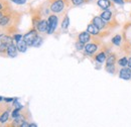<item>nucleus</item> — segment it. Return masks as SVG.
Segmentation results:
<instances>
[{
  "mask_svg": "<svg viewBox=\"0 0 131 127\" xmlns=\"http://www.w3.org/2000/svg\"><path fill=\"white\" fill-rule=\"evenodd\" d=\"M67 2H68V0H50L49 9H50V11H52L54 13L62 12L64 10V8L67 6Z\"/></svg>",
  "mask_w": 131,
  "mask_h": 127,
  "instance_id": "f257e3e1",
  "label": "nucleus"
},
{
  "mask_svg": "<svg viewBox=\"0 0 131 127\" xmlns=\"http://www.w3.org/2000/svg\"><path fill=\"white\" fill-rule=\"evenodd\" d=\"M92 23H93L94 25H96L100 30L103 29V28H105V27H106V24H107V22H106L104 19H102L100 16H95V17L92 19Z\"/></svg>",
  "mask_w": 131,
  "mask_h": 127,
  "instance_id": "20e7f679",
  "label": "nucleus"
},
{
  "mask_svg": "<svg viewBox=\"0 0 131 127\" xmlns=\"http://www.w3.org/2000/svg\"><path fill=\"white\" fill-rule=\"evenodd\" d=\"M119 77L122 80H130L131 78V70L129 68H122L119 72Z\"/></svg>",
  "mask_w": 131,
  "mask_h": 127,
  "instance_id": "423d86ee",
  "label": "nucleus"
},
{
  "mask_svg": "<svg viewBox=\"0 0 131 127\" xmlns=\"http://www.w3.org/2000/svg\"><path fill=\"white\" fill-rule=\"evenodd\" d=\"M106 71L108 72V73H111V74H113L115 71V66L114 65H106Z\"/></svg>",
  "mask_w": 131,
  "mask_h": 127,
  "instance_id": "b1692460",
  "label": "nucleus"
},
{
  "mask_svg": "<svg viewBox=\"0 0 131 127\" xmlns=\"http://www.w3.org/2000/svg\"><path fill=\"white\" fill-rule=\"evenodd\" d=\"M29 125H30L29 123H27L26 121H24V122H23V123L20 125V127H29Z\"/></svg>",
  "mask_w": 131,
  "mask_h": 127,
  "instance_id": "72a5a7b5",
  "label": "nucleus"
},
{
  "mask_svg": "<svg viewBox=\"0 0 131 127\" xmlns=\"http://www.w3.org/2000/svg\"><path fill=\"white\" fill-rule=\"evenodd\" d=\"M110 1H114V0H110Z\"/></svg>",
  "mask_w": 131,
  "mask_h": 127,
  "instance_id": "79ce46f5",
  "label": "nucleus"
},
{
  "mask_svg": "<svg viewBox=\"0 0 131 127\" xmlns=\"http://www.w3.org/2000/svg\"><path fill=\"white\" fill-rule=\"evenodd\" d=\"M11 1L15 4H18V5H22V4L26 3V0H11Z\"/></svg>",
  "mask_w": 131,
  "mask_h": 127,
  "instance_id": "7c9ffc66",
  "label": "nucleus"
},
{
  "mask_svg": "<svg viewBox=\"0 0 131 127\" xmlns=\"http://www.w3.org/2000/svg\"><path fill=\"white\" fill-rule=\"evenodd\" d=\"M115 3H117V4H119V5H123L125 2H124V0H114Z\"/></svg>",
  "mask_w": 131,
  "mask_h": 127,
  "instance_id": "473e14b6",
  "label": "nucleus"
},
{
  "mask_svg": "<svg viewBox=\"0 0 131 127\" xmlns=\"http://www.w3.org/2000/svg\"><path fill=\"white\" fill-rule=\"evenodd\" d=\"M106 59H107V58H106V54H105L104 51L99 52L98 55H96V57H95V60L100 64L104 63V62L106 61Z\"/></svg>",
  "mask_w": 131,
  "mask_h": 127,
  "instance_id": "2eb2a0df",
  "label": "nucleus"
},
{
  "mask_svg": "<svg viewBox=\"0 0 131 127\" xmlns=\"http://www.w3.org/2000/svg\"><path fill=\"white\" fill-rule=\"evenodd\" d=\"M10 22V16L3 15L0 18V26H5Z\"/></svg>",
  "mask_w": 131,
  "mask_h": 127,
  "instance_id": "f3484780",
  "label": "nucleus"
},
{
  "mask_svg": "<svg viewBox=\"0 0 131 127\" xmlns=\"http://www.w3.org/2000/svg\"><path fill=\"white\" fill-rule=\"evenodd\" d=\"M118 65H119L120 67H122V68H125V67L128 65V59H127L126 57H123V58L119 59V60H118Z\"/></svg>",
  "mask_w": 131,
  "mask_h": 127,
  "instance_id": "aec40b11",
  "label": "nucleus"
},
{
  "mask_svg": "<svg viewBox=\"0 0 131 127\" xmlns=\"http://www.w3.org/2000/svg\"><path fill=\"white\" fill-rule=\"evenodd\" d=\"M0 39H1V43L2 44H6L8 46L10 44H12V41H13V37L8 36V35H1L0 36Z\"/></svg>",
  "mask_w": 131,
  "mask_h": 127,
  "instance_id": "dca6fc26",
  "label": "nucleus"
},
{
  "mask_svg": "<svg viewBox=\"0 0 131 127\" xmlns=\"http://www.w3.org/2000/svg\"><path fill=\"white\" fill-rule=\"evenodd\" d=\"M78 39H79V41H81V43L86 45V44H88L91 40V34L87 31H83L79 34Z\"/></svg>",
  "mask_w": 131,
  "mask_h": 127,
  "instance_id": "1a4fd4ad",
  "label": "nucleus"
},
{
  "mask_svg": "<svg viewBox=\"0 0 131 127\" xmlns=\"http://www.w3.org/2000/svg\"><path fill=\"white\" fill-rule=\"evenodd\" d=\"M3 101H5V102H7V103H11V102L14 101V99H13V98H4Z\"/></svg>",
  "mask_w": 131,
  "mask_h": 127,
  "instance_id": "2f4dec72",
  "label": "nucleus"
},
{
  "mask_svg": "<svg viewBox=\"0 0 131 127\" xmlns=\"http://www.w3.org/2000/svg\"><path fill=\"white\" fill-rule=\"evenodd\" d=\"M97 4H98L99 7L101 9H103V10H109V8L111 6H113L112 1H110V0H98Z\"/></svg>",
  "mask_w": 131,
  "mask_h": 127,
  "instance_id": "6e6552de",
  "label": "nucleus"
},
{
  "mask_svg": "<svg viewBox=\"0 0 131 127\" xmlns=\"http://www.w3.org/2000/svg\"><path fill=\"white\" fill-rule=\"evenodd\" d=\"M3 100H4V98H3V97H1V96H0V102H1V101H3Z\"/></svg>",
  "mask_w": 131,
  "mask_h": 127,
  "instance_id": "ea45409f",
  "label": "nucleus"
},
{
  "mask_svg": "<svg viewBox=\"0 0 131 127\" xmlns=\"http://www.w3.org/2000/svg\"><path fill=\"white\" fill-rule=\"evenodd\" d=\"M20 110H21V109H17V108H15V109L13 110L12 114H11V116H12V118H13V119H14L15 117H17L18 115H20V114H19V111H20Z\"/></svg>",
  "mask_w": 131,
  "mask_h": 127,
  "instance_id": "c85d7f7f",
  "label": "nucleus"
},
{
  "mask_svg": "<svg viewBox=\"0 0 131 127\" xmlns=\"http://www.w3.org/2000/svg\"><path fill=\"white\" fill-rule=\"evenodd\" d=\"M24 122V117L22 115H18L17 117L14 118V121L12 123V126L13 127H20V125Z\"/></svg>",
  "mask_w": 131,
  "mask_h": 127,
  "instance_id": "4468645a",
  "label": "nucleus"
},
{
  "mask_svg": "<svg viewBox=\"0 0 131 127\" xmlns=\"http://www.w3.org/2000/svg\"><path fill=\"white\" fill-rule=\"evenodd\" d=\"M3 8H4V5H3V3L0 2V11H1V9H3Z\"/></svg>",
  "mask_w": 131,
  "mask_h": 127,
  "instance_id": "c9c22d12",
  "label": "nucleus"
},
{
  "mask_svg": "<svg viewBox=\"0 0 131 127\" xmlns=\"http://www.w3.org/2000/svg\"><path fill=\"white\" fill-rule=\"evenodd\" d=\"M42 43H43V39H42V37H40V36H37V37L35 38L34 43H33L32 47H34V48H38V47H40V46L42 45Z\"/></svg>",
  "mask_w": 131,
  "mask_h": 127,
  "instance_id": "4be33fe9",
  "label": "nucleus"
},
{
  "mask_svg": "<svg viewBox=\"0 0 131 127\" xmlns=\"http://www.w3.org/2000/svg\"><path fill=\"white\" fill-rule=\"evenodd\" d=\"M71 1L75 6H79V5L84 3V0H71Z\"/></svg>",
  "mask_w": 131,
  "mask_h": 127,
  "instance_id": "c756f323",
  "label": "nucleus"
},
{
  "mask_svg": "<svg viewBox=\"0 0 131 127\" xmlns=\"http://www.w3.org/2000/svg\"><path fill=\"white\" fill-rule=\"evenodd\" d=\"M13 105L15 106V108H17V109H22V105L18 102V99H17V98L14 99V101H13Z\"/></svg>",
  "mask_w": 131,
  "mask_h": 127,
  "instance_id": "bb28decb",
  "label": "nucleus"
},
{
  "mask_svg": "<svg viewBox=\"0 0 131 127\" xmlns=\"http://www.w3.org/2000/svg\"><path fill=\"white\" fill-rule=\"evenodd\" d=\"M36 28L39 32H48L49 29V21L46 19H41L38 24L36 25Z\"/></svg>",
  "mask_w": 131,
  "mask_h": 127,
  "instance_id": "0eeeda50",
  "label": "nucleus"
},
{
  "mask_svg": "<svg viewBox=\"0 0 131 127\" xmlns=\"http://www.w3.org/2000/svg\"><path fill=\"white\" fill-rule=\"evenodd\" d=\"M127 67H128L129 69H131V58L128 59V65H127Z\"/></svg>",
  "mask_w": 131,
  "mask_h": 127,
  "instance_id": "f704fd0d",
  "label": "nucleus"
},
{
  "mask_svg": "<svg viewBox=\"0 0 131 127\" xmlns=\"http://www.w3.org/2000/svg\"><path fill=\"white\" fill-rule=\"evenodd\" d=\"M90 0H84V3H87V2H89Z\"/></svg>",
  "mask_w": 131,
  "mask_h": 127,
  "instance_id": "a19ab883",
  "label": "nucleus"
},
{
  "mask_svg": "<svg viewBox=\"0 0 131 127\" xmlns=\"http://www.w3.org/2000/svg\"><path fill=\"white\" fill-rule=\"evenodd\" d=\"M16 47H17V50H18V51H20V52H25L28 46H27L26 43L22 39V40H20V41L16 43Z\"/></svg>",
  "mask_w": 131,
  "mask_h": 127,
  "instance_id": "ddd939ff",
  "label": "nucleus"
},
{
  "mask_svg": "<svg viewBox=\"0 0 131 127\" xmlns=\"http://www.w3.org/2000/svg\"><path fill=\"white\" fill-rule=\"evenodd\" d=\"M49 21V29H48V34H51L53 33L56 28H57V25H58V17L56 15H50L48 19Z\"/></svg>",
  "mask_w": 131,
  "mask_h": 127,
  "instance_id": "7ed1b4c3",
  "label": "nucleus"
},
{
  "mask_svg": "<svg viewBox=\"0 0 131 127\" xmlns=\"http://www.w3.org/2000/svg\"><path fill=\"white\" fill-rule=\"evenodd\" d=\"M7 48H8V45L6 44H0V52H5L7 51Z\"/></svg>",
  "mask_w": 131,
  "mask_h": 127,
  "instance_id": "a878e982",
  "label": "nucleus"
},
{
  "mask_svg": "<svg viewBox=\"0 0 131 127\" xmlns=\"http://www.w3.org/2000/svg\"><path fill=\"white\" fill-rule=\"evenodd\" d=\"M7 55H8V57H10V58H15L17 56V47L16 45H14L13 43L12 44H10L9 46H8V48H7Z\"/></svg>",
  "mask_w": 131,
  "mask_h": 127,
  "instance_id": "9d476101",
  "label": "nucleus"
},
{
  "mask_svg": "<svg viewBox=\"0 0 131 127\" xmlns=\"http://www.w3.org/2000/svg\"><path fill=\"white\" fill-rule=\"evenodd\" d=\"M100 17H101L102 19H104L105 21H110V20L113 18V13H112L110 10H104V11L101 13Z\"/></svg>",
  "mask_w": 131,
  "mask_h": 127,
  "instance_id": "f8f14e48",
  "label": "nucleus"
},
{
  "mask_svg": "<svg viewBox=\"0 0 131 127\" xmlns=\"http://www.w3.org/2000/svg\"><path fill=\"white\" fill-rule=\"evenodd\" d=\"M8 118H9V113H8V111L4 112V113L0 116V122H1V123H4V122H6V121L8 120Z\"/></svg>",
  "mask_w": 131,
  "mask_h": 127,
  "instance_id": "5701e85b",
  "label": "nucleus"
},
{
  "mask_svg": "<svg viewBox=\"0 0 131 127\" xmlns=\"http://www.w3.org/2000/svg\"><path fill=\"white\" fill-rule=\"evenodd\" d=\"M37 36H38L37 30H35V29H30L26 34L23 35V40L26 43V45H27L28 47H31L33 45V43H34V40H35V38H36Z\"/></svg>",
  "mask_w": 131,
  "mask_h": 127,
  "instance_id": "f03ea898",
  "label": "nucleus"
},
{
  "mask_svg": "<svg viewBox=\"0 0 131 127\" xmlns=\"http://www.w3.org/2000/svg\"><path fill=\"white\" fill-rule=\"evenodd\" d=\"M124 2H126V3H129V2H131V0H124Z\"/></svg>",
  "mask_w": 131,
  "mask_h": 127,
  "instance_id": "58836bf2",
  "label": "nucleus"
},
{
  "mask_svg": "<svg viewBox=\"0 0 131 127\" xmlns=\"http://www.w3.org/2000/svg\"><path fill=\"white\" fill-rule=\"evenodd\" d=\"M29 127H37V125H36L35 123H31V124L29 125Z\"/></svg>",
  "mask_w": 131,
  "mask_h": 127,
  "instance_id": "e433bc0d",
  "label": "nucleus"
},
{
  "mask_svg": "<svg viewBox=\"0 0 131 127\" xmlns=\"http://www.w3.org/2000/svg\"><path fill=\"white\" fill-rule=\"evenodd\" d=\"M3 15H4V14H3V12H2V11H0V18H1Z\"/></svg>",
  "mask_w": 131,
  "mask_h": 127,
  "instance_id": "4c0bfd02",
  "label": "nucleus"
},
{
  "mask_svg": "<svg viewBox=\"0 0 131 127\" xmlns=\"http://www.w3.org/2000/svg\"><path fill=\"white\" fill-rule=\"evenodd\" d=\"M98 49V45L96 43H89L85 46V51L87 55H93L97 51Z\"/></svg>",
  "mask_w": 131,
  "mask_h": 127,
  "instance_id": "39448f33",
  "label": "nucleus"
},
{
  "mask_svg": "<svg viewBox=\"0 0 131 127\" xmlns=\"http://www.w3.org/2000/svg\"><path fill=\"white\" fill-rule=\"evenodd\" d=\"M87 32H89L90 34H92V35H97L100 33V29H99L98 27L96 26V25H94L93 23H90L88 26H87Z\"/></svg>",
  "mask_w": 131,
  "mask_h": 127,
  "instance_id": "9b49d317",
  "label": "nucleus"
},
{
  "mask_svg": "<svg viewBox=\"0 0 131 127\" xmlns=\"http://www.w3.org/2000/svg\"><path fill=\"white\" fill-rule=\"evenodd\" d=\"M85 44H83V43H81V41H77L76 43V48L78 49V50H82V49H85Z\"/></svg>",
  "mask_w": 131,
  "mask_h": 127,
  "instance_id": "393cba45",
  "label": "nucleus"
},
{
  "mask_svg": "<svg viewBox=\"0 0 131 127\" xmlns=\"http://www.w3.org/2000/svg\"><path fill=\"white\" fill-rule=\"evenodd\" d=\"M121 41H122V36L120 34L115 35L114 37L112 38V43L114 44L115 46H120L121 45Z\"/></svg>",
  "mask_w": 131,
  "mask_h": 127,
  "instance_id": "6ab92c4d",
  "label": "nucleus"
},
{
  "mask_svg": "<svg viewBox=\"0 0 131 127\" xmlns=\"http://www.w3.org/2000/svg\"><path fill=\"white\" fill-rule=\"evenodd\" d=\"M13 39H14L16 43H18V41H20V40L23 39V36H22L21 34H14V35H13Z\"/></svg>",
  "mask_w": 131,
  "mask_h": 127,
  "instance_id": "cd10ccee",
  "label": "nucleus"
},
{
  "mask_svg": "<svg viewBox=\"0 0 131 127\" xmlns=\"http://www.w3.org/2000/svg\"><path fill=\"white\" fill-rule=\"evenodd\" d=\"M70 25V17L68 15L65 16V18L63 19V22H62V28L63 29H67Z\"/></svg>",
  "mask_w": 131,
  "mask_h": 127,
  "instance_id": "412c9836",
  "label": "nucleus"
},
{
  "mask_svg": "<svg viewBox=\"0 0 131 127\" xmlns=\"http://www.w3.org/2000/svg\"><path fill=\"white\" fill-rule=\"evenodd\" d=\"M116 55L115 54H110L108 58L106 59V65H114L116 63Z\"/></svg>",
  "mask_w": 131,
  "mask_h": 127,
  "instance_id": "a211bd4d",
  "label": "nucleus"
}]
</instances>
